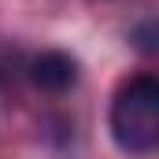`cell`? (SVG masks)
<instances>
[{"label":"cell","mask_w":159,"mask_h":159,"mask_svg":"<svg viewBox=\"0 0 159 159\" xmlns=\"http://www.w3.org/2000/svg\"><path fill=\"white\" fill-rule=\"evenodd\" d=\"M34 81H37L41 89H48V93H63L70 81H74V63L63 56V52H44L34 59Z\"/></svg>","instance_id":"2"},{"label":"cell","mask_w":159,"mask_h":159,"mask_svg":"<svg viewBox=\"0 0 159 159\" xmlns=\"http://www.w3.org/2000/svg\"><path fill=\"white\" fill-rule=\"evenodd\" d=\"M152 30H156V22H144V26H141V41H137V44H141L144 52H152V48H156V41H152Z\"/></svg>","instance_id":"3"},{"label":"cell","mask_w":159,"mask_h":159,"mask_svg":"<svg viewBox=\"0 0 159 159\" xmlns=\"http://www.w3.org/2000/svg\"><path fill=\"white\" fill-rule=\"evenodd\" d=\"M111 133L115 144L129 156H148L159 141V81L133 78L122 85L111 104Z\"/></svg>","instance_id":"1"}]
</instances>
